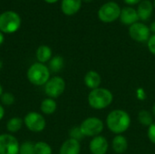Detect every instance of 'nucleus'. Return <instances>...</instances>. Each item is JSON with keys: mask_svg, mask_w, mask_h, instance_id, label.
Wrapping results in <instances>:
<instances>
[{"mask_svg": "<svg viewBox=\"0 0 155 154\" xmlns=\"http://www.w3.org/2000/svg\"><path fill=\"white\" fill-rule=\"evenodd\" d=\"M1 100V104L3 105H6V106H10L12 104H14L15 98L14 96V94L12 93L9 92H5L2 94V96L0 97Z\"/></svg>", "mask_w": 155, "mask_h": 154, "instance_id": "25", "label": "nucleus"}, {"mask_svg": "<svg viewBox=\"0 0 155 154\" xmlns=\"http://www.w3.org/2000/svg\"><path fill=\"white\" fill-rule=\"evenodd\" d=\"M84 82L86 87H88L90 90H94V89L100 87V84L102 83V78L99 73H97L96 71L91 70L85 74Z\"/></svg>", "mask_w": 155, "mask_h": 154, "instance_id": "16", "label": "nucleus"}, {"mask_svg": "<svg viewBox=\"0 0 155 154\" xmlns=\"http://www.w3.org/2000/svg\"><path fill=\"white\" fill-rule=\"evenodd\" d=\"M2 68H3V62L0 60V72H1V70H2Z\"/></svg>", "mask_w": 155, "mask_h": 154, "instance_id": "36", "label": "nucleus"}, {"mask_svg": "<svg viewBox=\"0 0 155 154\" xmlns=\"http://www.w3.org/2000/svg\"><path fill=\"white\" fill-rule=\"evenodd\" d=\"M143 0H124V2L126 4V5H139Z\"/></svg>", "mask_w": 155, "mask_h": 154, "instance_id": "29", "label": "nucleus"}, {"mask_svg": "<svg viewBox=\"0 0 155 154\" xmlns=\"http://www.w3.org/2000/svg\"><path fill=\"white\" fill-rule=\"evenodd\" d=\"M45 1L48 4H54V3H56L58 0H45Z\"/></svg>", "mask_w": 155, "mask_h": 154, "instance_id": "33", "label": "nucleus"}, {"mask_svg": "<svg viewBox=\"0 0 155 154\" xmlns=\"http://www.w3.org/2000/svg\"><path fill=\"white\" fill-rule=\"evenodd\" d=\"M5 108L3 106V104L0 103V121L3 120V118L5 117Z\"/></svg>", "mask_w": 155, "mask_h": 154, "instance_id": "30", "label": "nucleus"}, {"mask_svg": "<svg viewBox=\"0 0 155 154\" xmlns=\"http://www.w3.org/2000/svg\"><path fill=\"white\" fill-rule=\"evenodd\" d=\"M69 136L71 139H74V140H76L78 142L82 141L84 136L80 129L79 126H75V127H73L70 131H69Z\"/></svg>", "mask_w": 155, "mask_h": 154, "instance_id": "26", "label": "nucleus"}, {"mask_svg": "<svg viewBox=\"0 0 155 154\" xmlns=\"http://www.w3.org/2000/svg\"><path fill=\"white\" fill-rule=\"evenodd\" d=\"M147 135H148V138L151 141V143L155 144V122L151 126L148 127Z\"/></svg>", "mask_w": 155, "mask_h": 154, "instance_id": "27", "label": "nucleus"}, {"mask_svg": "<svg viewBox=\"0 0 155 154\" xmlns=\"http://www.w3.org/2000/svg\"><path fill=\"white\" fill-rule=\"evenodd\" d=\"M24 125L32 133H41L46 127V121L42 113L29 112L24 117Z\"/></svg>", "mask_w": 155, "mask_h": 154, "instance_id": "8", "label": "nucleus"}, {"mask_svg": "<svg viewBox=\"0 0 155 154\" xmlns=\"http://www.w3.org/2000/svg\"><path fill=\"white\" fill-rule=\"evenodd\" d=\"M138 121L142 125L149 127L154 123V117L151 112L147 110H142L138 113Z\"/></svg>", "mask_w": 155, "mask_h": 154, "instance_id": "22", "label": "nucleus"}, {"mask_svg": "<svg viewBox=\"0 0 155 154\" xmlns=\"http://www.w3.org/2000/svg\"><path fill=\"white\" fill-rule=\"evenodd\" d=\"M56 109H57V103H56L55 100L53 98L47 97L41 102L40 110H41L42 113H44L45 115H51V114L54 113Z\"/></svg>", "mask_w": 155, "mask_h": 154, "instance_id": "19", "label": "nucleus"}, {"mask_svg": "<svg viewBox=\"0 0 155 154\" xmlns=\"http://www.w3.org/2000/svg\"><path fill=\"white\" fill-rule=\"evenodd\" d=\"M51 72L45 64L34 63L26 72V77L29 83L35 86H44L51 78Z\"/></svg>", "mask_w": 155, "mask_h": 154, "instance_id": "3", "label": "nucleus"}, {"mask_svg": "<svg viewBox=\"0 0 155 154\" xmlns=\"http://www.w3.org/2000/svg\"><path fill=\"white\" fill-rule=\"evenodd\" d=\"M23 125H24V120L21 119L20 117L15 116V117L10 118L7 121L5 127H6L8 133L14 134V133H18L22 129Z\"/></svg>", "mask_w": 155, "mask_h": 154, "instance_id": "20", "label": "nucleus"}, {"mask_svg": "<svg viewBox=\"0 0 155 154\" xmlns=\"http://www.w3.org/2000/svg\"><path fill=\"white\" fill-rule=\"evenodd\" d=\"M35 154H52L53 150L49 143L45 142H37L35 143Z\"/></svg>", "mask_w": 155, "mask_h": 154, "instance_id": "23", "label": "nucleus"}, {"mask_svg": "<svg viewBox=\"0 0 155 154\" xmlns=\"http://www.w3.org/2000/svg\"><path fill=\"white\" fill-rule=\"evenodd\" d=\"M82 1H84V2H86V3H89V2H92L93 0H82Z\"/></svg>", "mask_w": 155, "mask_h": 154, "instance_id": "37", "label": "nucleus"}, {"mask_svg": "<svg viewBox=\"0 0 155 154\" xmlns=\"http://www.w3.org/2000/svg\"><path fill=\"white\" fill-rule=\"evenodd\" d=\"M4 93V90H3V86H2V84H0V97L2 96V94Z\"/></svg>", "mask_w": 155, "mask_h": 154, "instance_id": "35", "label": "nucleus"}, {"mask_svg": "<svg viewBox=\"0 0 155 154\" xmlns=\"http://www.w3.org/2000/svg\"><path fill=\"white\" fill-rule=\"evenodd\" d=\"M152 113H153V117H154L155 119V103L153 105V108H152Z\"/></svg>", "mask_w": 155, "mask_h": 154, "instance_id": "34", "label": "nucleus"}, {"mask_svg": "<svg viewBox=\"0 0 155 154\" xmlns=\"http://www.w3.org/2000/svg\"><path fill=\"white\" fill-rule=\"evenodd\" d=\"M121 7L115 2H107L104 4L98 11V17L104 23H112L120 18Z\"/></svg>", "mask_w": 155, "mask_h": 154, "instance_id": "7", "label": "nucleus"}, {"mask_svg": "<svg viewBox=\"0 0 155 154\" xmlns=\"http://www.w3.org/2000/svg\"><path fill=\"white\" fill-rule=\"evenodd\" d=\"M153 4L150 0H143L137 7L139 19L142 21H148L153 15Z\"/></svg>", "mask_w": 155, "mask_h": 154, "instance_id": "14", "label": "nucleus"}, {"mask_svg": "<svg viewBox=\"0 0 155 154\" xmlns=\"http://www.w3.org/2000/svg\"><path fill=\"white\" fill-rule=\"evenodd\" d=\"M19 154H35V143L32 142H24L20 144Z\"/></svg>", "mask_w": 155, "mask_h": 154, "instance_id": "24", "label": "nucleus"}, {"mask_svg": "<svg viewBox=\"0 0 155 154\" xmlns=\"http://www.w3.org/2000/svg\"><path fill=\"white\" fill-rule=\"evenodd\" d=\"M153 7L155 8V0H153Z\"/></svg>", "mask_w": 155, "mask_h": 154, "instance_id": "38", "label": "nucleus"}, {"mask_svg": "<svg viewBox=\"0 0 155 154\" xmlns=\"http://www.w3.org/2000/svg\"><path fill=\"white\" fill-rule=\"evenodd\" d=\"M82 2V0H62L61 10L65 15H74L81 9Z\"/></svg>", "mask_w": 155, "mask_h": 154, "instance_id": "13", "label": "nucleus"}, {"mask_svg": "<svg viewBox=\"0 0 155 154\" xmlns=\"http://www.w3.org/2000/svg\"><path fill=\"white\" fill-rule=\"evenodd\" d=\"M150 30H151V32H153L155 34V21L151 24V25H150Z\"/></svg>", "mask_w": 155, "mask_h": 154, "instance_id": "32", "label": "nucleus"}, {"mask_svg": "<svg viewBox=\"0 0 155 154\" xmlns=\"http://www.w3.org/2000/svg\"><path fill=\"white\" fill-rule=\"evenodd\" d=\"M80 129L84 137H95L102 133L104 128V122L97 117H88L80 124Z\"/></svg>", "mask_w": 155, "mask_h": 154, "instance_id": "5", "label": "nucleus"}, {"mask_svg": "<svg viewBox=\"0 0 155 154\" xmlns=\"http://www.w3.org/2000/svg\"><path fill=\"white\" fill-rule=\"evenodd\" d=\"M20 143L14 134H0V154H19Z\"/></svg>", "mask_w": 155, "mask_h": 154, "instance_id": "9", "label": "nucleus"}, {"mask_svg": "<svg viewBox=\"0 0 155 154\" xmlns=\"http://www.w3.org/2000/svg\"><path fill=\"white\" fill-rule=\"evenodd\" d=\"M87 100L93 109L102 110L111 105L114 101V95L110 90L99 87L90 91Z\"/></svg>", "mask_w": 155, "mask_h": 154, "instance_id": "2", "label": "nucleus"}, {"mask_svg": "<svg viewBox=\"0 0 155 154\" xmlns=\"http://www.w3.org/2000/svg\"><path fill=\"white\" fill-rule=\"evenodd\" d=\"M112 147L115 153L123 154L128 149V141L125 136L123 134L116 135L112 142Z\"/></svg>", "mask_w": 155, "mask_h": 154, "instance_id": "17", "label": "nucleus"}, {"mask_svg": "<svg viewBox=\"0 0 155 154\" xmlns=\"http://www.w3.org/2000/svg\"><path fill=\"white\" fill-rule=\"evenodd\" d=\"M47 66L51 73H59L64 66V59L61 55H54L48 62Z\"/></svg>", "mask_w": 155, "mask_h": 154, "instance_id": "21", "label": "nucleus"}, {"mask_svg": "<svg viewBox=\"0 0 155 154\" xmlns=\"http://www.w3.org/2000/svg\"><path fill=\"white\" fill-rule=\"evenodd\" d=\"M21 16L15 11H5L0 14V31L3 34H14L20 28Z\"/></svg>", "mask_w": 155, "mask_h": 154, "instance_id": "4", "label": "nucleus"}, {"mask_svg": "<svg viewBox=\"0 0 155 154\" xmlns=\"http://www.w3.org/2000/svg\"><path fill=\"white\" fill-rule=\"evenodd\" d=\"M108 148V141L102 135L94 137L89 143V150L92 154H106Z\"/></svg>", "mask_w": 155, "mask_h": 154, "instance_id": "11", "label": "nucleus"}, {"mask_svg": "<svg viewBox=\"0 0 155 154\" xmlns=\"http://www.w3.org/2000/svg\"><path fill=\"white\" fill-rule=\"evenodd\" d=\"M106 125L108 129L116 135L123 134L131 125V117L125 111L116 109L110 112L107 115Z\"/></svg>", "mask_w": 155, "mask_h": 154, "instance_id": "1", "label": "nucleus"}, {"mask_svg": "<svg viewBox=\"0 0 155 154\" xmlns=\"http://www.w3.org/2000/svg\"><path fill=\"white\" fill-rule=\"evenodd\" d=\"M35 57H36L38 63H41V64L48 63L51 60V58L53 57L52 49L48 45L42 44L36 49Z\"/></svg>", "mask_w": 155, "mask_h": 154, "instance_id": "18", "label": "nucleus"}, {"mask_svg": "<svg viewBox=\"0 0 155 154\" xmlns=\"http://www.w3.org/2000/svg\"><path fill=\"white\" fill-rule=\"evenodd\" d=\"M65 86L66 84L64 79L61 76L55 75L51 77L44 85V91L47 97L56 99L64 93Z\"/></svg>", "mask_w": 155, "mask_h": 154, "instance_id": "6", "label": "nucleus"}, {"mask_svg": "<svg viewBox=\"0 0 155 154\" xmlns=\"http://www.w3.org/2000/svg\"><path fill=\"white\" fill-rule=\"evenodd\" d=\"M129 34L131 38L139 43L148 42L151 37V30L145 24L137 22L129 27Z\"/></svg>", "mask_w": 155, "mask_h": 154, "instance_id": "10", "label": "nucleus"}, {"mask_svg": "<svg viewBox=\"0 0 155 154\" xmlns=\"http://www.w3.org/2000/svg\"><path fill=\"white\" fill-rule=\"evenodd\" d=\"M4 42H5V35H4V34L0 31V46L3 44Z\"/></svg>", "mask_w": 155, "mask_h": 154, "instance_id": "31", "label": "nucleus"}, {"mask_svg": "<svg viewBox=\"0 0 155 154\" xmlns=\"http://www.w3.org/2000/svg\"><path fill=\"white\" fill-rule=\"evenodd\" d=\"M147 44H148V49H149V51H150L153 54H154L155 55V34L152 35V36L149 38Z\"/></svg>", "mask_w": 155, "mask_h": 154, "instance_id": "28", "label": "nucleus"}, {"mask_svg": "<svg viewBox=\"0 0 155 154\" xmlns=\"http://www.w3.org/2000/svg\"><path fill=\"white\" fill-rule=\"evenodd\" d=\"M81 144L80 142L74 139H67L60 147L59 154H80Z\"/></svg>", "mask_w": 155, "mask_h": 154, "instance_id": "15", "label": "nucleus"}, {"mask_svg": "<svg viewBox=\"0 0 155 154\" xmlns=\"http://www.w3.org/2000/svg\"><path fill=\"white\" fill-rule=\"evenodd\" d=\"M120 20L125 25H132L137 23L139 20L137 10H135L132 6H127L123 8L120 15Z\"/></svg>", "mask_w": 155, "mask_h": 154, "instance_id": "12", "label": "nucleus"}]
</instances>
